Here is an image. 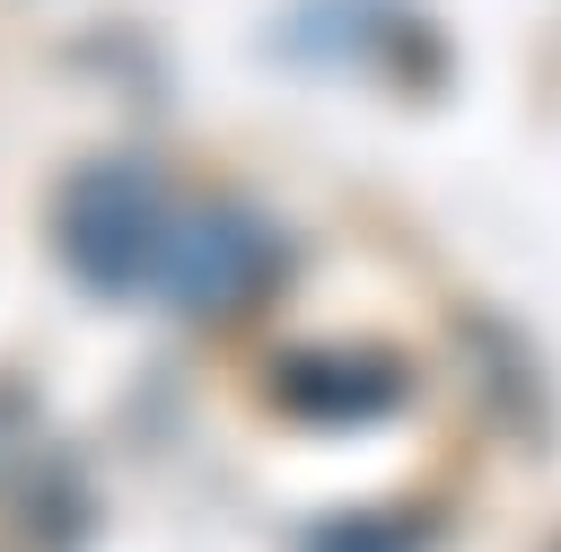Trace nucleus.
I'll return each instance as SVG.
<instances>
[{"label": "nucleus", "instance_id": "f257e3e1", "mask_svg": "<svg viewBox=\"0 0 561 552\" xmlns=\"http://www.w3.org/2000/svg\"><path fill=\"white\" fill-rule=\"evenodd\" d=\"M167 245H175V202L158 193V175H140V166H88L61 193V263L96 298L158 289L167 280Z\"/></svg>", "mask_w": 561, "mask_h": 552}, {"label": "nucleus", "instance_id": "f03ea898", "mask_svg": "<svg viewBox=\"0 0 561 552\" xmlns=\"http://www.w3.org/2000/svg\"><path fill=\"white\" fill-rule=\"evenodd\" d=\"M280 272V245L263 237V219L228 210V202H202V210H175V245H167V298L193 307V315H237L272 289Z\"/></svg>", "mask_w": 561, "mask_h": 552}, {"label": "nucleus", "instance_id": "7ed1b4c3", "mask_svg": "<svg viewBox=\"0 0 561 552\" xmlns=\"http://www.w3.org/2000/svg\"><path fill=\"white\" fill-rule=\"evenodd\" d=\"M272 394L289 403V412H307V421H368V412H386L394 394H403V368L394 359H377V350H351V342H316V350H298L280 377H272Z\"/></svg>", "mask_w": 561, "mask_h": 552}]
</instances>
